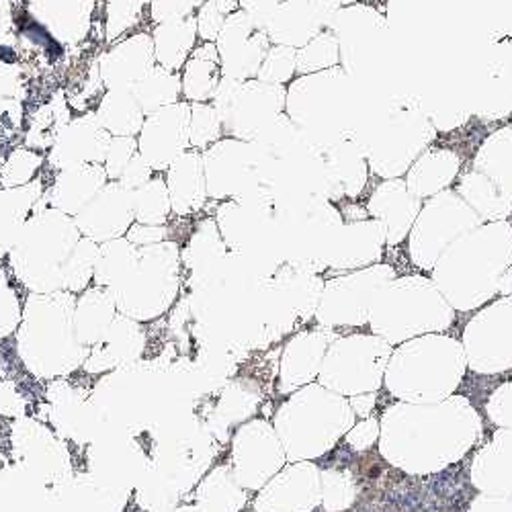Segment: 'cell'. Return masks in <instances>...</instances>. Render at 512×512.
Wrapping results in <instances>:
<instances>
[{
    "label": "cell",
    "instance_id": "obj_5",
    "mask_svg": "<svg viewBox=\"0 0 512 512\" xmlns=\"http://www.w3.org/2000/svg\"><path fill=\"white\" fill-rule=\"evenodd\" d=\"M484 220L457 191H441L426 201L410 230V256L414 265L431 271L439 256L461 236L480 228Z\"/></svg>",
    "mask_w": 512,
    "mask_h": 512
},
{
    "label": "cell",
    "instance_id": "obj_14",
    "mask_svg": "<svg viewBox=\"0 0 512 512\" xmlns=\"http://www.w3.org/2000/svg\"><path fill=\"white\" fill-rule=\"evenodd\" d=\"M156 66L152 33L132 31L117 39L97 62V76L103 89H134Z\"/></svg>",
    "mask_w": 512,
    "mask_h": 512
},
{
    "label": "cell",
    "instance_id": "obj_15",
    "mask_svg": "<svg viewBox=\"0 0 512 512\" xmlns=\"http://www.w3.org/2000/svg\"><path fill=\"white\" fill-rule=\"evenodd\" d=\"M420 209L422 201L410 193L402 179L381 181L367 203V211L386 228L388 244H400L410 234Z\"/></svg>",
    "mask_w": 512,
    "mask_h": 512
},
{
    "label": "cell",
    "instance_id": "obj_4",
    "mask_svg": "<svg viewBox=\"0 0 512 512\" xmlns=\"http://www.w3.org/2000/svg\"><path fill=\"white\" fill-rule=\"evenodd\" d=\"M285 99L287 87L283 84H269L259 78H222L211 105L222 119L226 138L252 142L285 113Z\"/></svg>",
    "mask_w": 512,
    "mask_h": 512
},
{
    "label": "cell",
    "instance_id": "obj_29",
    "mask_svg": "<svg viewBox=\"0 0 512 512\" xmlns=\"http://www.w3.org/2000/svg\"><path fill=\"white\" fill-rule=\"evenodd\" d=\"M170 209H173V205H170L164 179L154 175L148 183H144L134 191V211L140 220L164 222Z\"/></svg>",
    "mask_w": 512,
    "mask_h": 512
},
{
    "label": "cell",
    "instance_id": "obj_36",
    "mask_svg": "<svg viewBox=\"0 0 512 512\" xmlns=\"http://www.w3.org/2000/svg\"><path fill=\"white\" fill-rule=\"evenodd\" d=\"M261 3H271V0H238L240 9H250L254 5H261Z\"/></svg>",
    "mask_w": 512,
    "mask_h": 512
},
{
    "label": "cell",
    "instance_id": "obj_13",
    "mask_svg": "<svg viewBox=\"0 0 512 512\" xmlns=\"http://www.w3.org/2000/svg\"><path fill=\"white\" fill-rule=\"evenodd\" d=\"M111 138L95 113H82L56 130L52 146L46 152L48 166L64 170L80 164H103Z\"/></svg>",
    "mask_w": 512,
    "mask_h": 512
},
{
    "label": "cell",
    "instance_id": "obj_22",
    "mask_svg": "<svg viewBox=\"0 0 512 512\" xmlns=\"http://www.w3.org/2000/svg\"><path fill=\"white\" fill-rule=\"evenodd\" d=\"M93 113L113 138H138L146 121V113L132 89L105 91Z\"/></svg>",
    "mask_w": 512,
    "mask_h": 512
},
{
    "label": "cell",
    "instance_id": "obj_3",
    "mask_svg": "<svg viewBox=\"0 0 512 512\" xmlns=\"http://www.w3.org/2000/svg\"><path fill=\"white\" fill-rule=\"evenodd\" d=\"M285 115L312 144H326L353 130L355 89L343 66L297 76L289 82Z\"/></svg>",
    "mask_w": 512,
    "mask_h": 512
},
{
    "label": "cell",
    "instance_id": "obj_32",
    "mask_svg": "<svg viewBox=\"0 0 512 512\" xmlns=\"http://www.w3.org/2000/svg\"><path fill=\"white\" fill-rule=\"evenodd\" d=\"M426 111H429V117H431L437 132H455L457 127L465 125L469 115H472V111H469L467 107L457 105L453 101H449V103L441 101L433 107L426 105Z\"/></svg>",
    "mask_w": 512,
    "mask_h": 512
},
{
    "label": "cell",
    "instance_id": "obj_16",
    "mask_svg": "<svg viewBox=\"0 0 512 512\" xmlns=\"http://www.w3.org/2000/svg\"><path fill=\"white\" fill-rule=\"evenodd\" d=\"M388 242L386 228L379 220H355L340 228L328 265L334 269H357L381 259L383 244Z\"/></svg>",
    "mask_w": 512,
    "mask_h": 512
},
{
    "label": "cell",
    "instance_id": "obj_20",
    "mask_svg": "<svg viewBox=\"0 0 512 512\" xmlns=\"http://www.w3.org/2000/svg\"><path fill=\"white\" fill-rule=\"evenodd\" d=\"M181 97L187 103H211L222 82V66L218 48L211 41H203L193 50L181 68Z\"/></svg>",
    "mask_w": 512,
    "mask_h": 512
},
{
    "label": "cell",
    "instance_id": "obj_23",
    "mask_svg": "<svg viewBox=\"0 0 512 512\" xmlns=\"http://www.w3.org/2000/svg\"><path fill=\"white\" fill-rule=\"evenodd\" d=\"M472 168L512 199V125L500 127L480 144Z\"/></svg>",
    "mask_w": 512,
    "mask_h": 512
},
{
    "label": "cell",
    "instance_id": "obj_35",
    "mask_svg": "<svg viewBox=\"0 0 512 512\" xmlns=\"http://www.w3.org/2000/svg\"><path fill=\"white\" fill-rule=\"evenodd\" d=\"M498 291H502V293H510V291H512V263H510V267L506 269V273L502 275L500 285H498Z\"/></svg>",
    "mask_w": 512,
    "mask_h": 512
},
{
    "label": "cell",
    "instance_id": "obj_37",
    "mask_svg": "<svg viewBox=\"0 0 512 512\" xmlns=\"http://www.w3.org/2000/svg\"><path fill=\"white\" fill-rule=\"evenodd\" d=\"M343 5H355V3H365V0H340Z\"/></svg>",
    "mask_w": 512,
    "mask_h": 512
},
{
    "label": "cell",
    "instance_id": "obj_25",
    "mask_svg": "<svg viewBox=\"0 0 512 512\" xmlns=\"http://www.w3.org/2000/svg\"><path fill=\"white\" fill-rule=\"evenodd\" d=\"M138 97L146 115L183 101L181 97V74L154 66L132 89Z\"/></svg>",
    "mask_w": 512,
    "mask_h": 512
},
{
    "label": "cell",
    "instance_id": "obj_11",
    "mask_svg": "<svg viewBox=\"0 0 512 512\" xmlns=\"http://www.w3.org/2000/svg\"><path fill=\"white\" fill-rule=\"evenodd\" d=\"M326 177V199H357L369 181V162L357 127L338 134L326 144H316Z\"/></svg>",
    "mask_w": 512,
    "mask_h": 512
},
{
    "label": "cell",
    "instance_id": "obj_10",
    "mask_svg": "<svg viewBox=\"0 0 512 512\" xmlns=\"http://www.w3.org/2000/svg\"><path fill=\"white\" fill-rule=\"evenodd\" d=\"M340 9V0H279L265 33L273 46L300 50L330 29Z\"/></svg>",
    "mask_w": 512,
    "mask_h": 512
},
{
    "label": "cell",
    "instance_id": "obj_30",
    "mask_svg": "<svg viewBox=\"0 0 512 512\" xmlns=\"http://www.w3.org/2000/svg\"><path fill=\"white\" fill-rule=\"evenodd\" d=\"M295 58L297 50L287 46H271L256 78L269 84H283L285 87L295 78Z\"/></svg>",
    "mask_w": 512,
    "mask_h": 512
},
{
    "label": "cell",
    "instance_id": "obj_27",
    "mask_svg": "<svg viewBox=\"0 0 512 512\" xmlns=\"http://www.w3.org/2000/svg\"><path fill=\"white\" fill-rule=\"evenodd\" d=\"M336 66H340V48H338V39L330 31L320 33L310 41V44L297 50V58H295L297 76L322 72Z\"/></svg>",
    "mask_w": 512,
    "mask_h": 512
},
{
    "label": "cell",
    "instance_id": "obj_18",
    "mask_svg": "<svg viewBox=\"0 0 512 512\" xmlns=\"http://www.w3.org/2000/svg\"><path fill=\"white\" fill-rule=\"evenodd\" d=\"M461 156L449 148L424 150L406 173V187L414 197L431 199L447 191L459 177Z\"/></svg>",
    "mask_w": 512,
    "mask_h": 512
},
{
    "label": "cell",
    "instance_id": "obj_24",
    "mask_svg": "<svg viewBox=\"0 0 512 512\" xmlns=\"http://www.w3.org/2000/svg\"><path fill=\"white\" fill-rule=\"evenodd\" d=\"M457 193L484 222H504L512 213V199L474 168L459 179Z\"/></svg>",
    "mask_w": 512,
    "mask_h": 512
},
{
    "label": "cell",
    "instance_id": "obj_33",
    "mask_svg": "<svg viewBox=\"0 0 512 512\" xmlns=\"http://www.w3.org/2000/svg\"><path fill=\"white\" fill-rule=\"evenodd\" d=\"M226 19H228V15L216 3H213V0H205V3L199 7V11L195 13L199 39L216 44V39L222 31Z\"/></svg>",
    "mask_w": 512,
    "mask_h": 512
},
{
    "label": "cell",
    "instance_id": "obj_12",
    "mask_svg": "<svg viewBox=\"0 0 512 512\" xmlns=\"http://www.w3.org/2000/svg\"><path fill=\"white\" fill-rule=\"evenodd\" d=\"M392 277V267L375 265L365 271L328 281L322 293V314L338 322H363L377 291L390 283Z\"/></svg>",
    "mask_w": 512,
    "mask_h": 512
},
{
    "label": "cell",
    "instance_id": "obj_19",
    "mask_svg": "<svg viewBox=\"0 0 512 512\" xmlns=\"http://www.w3.org/2000/svg\"><path fill=\"white\" fill-rule=\"evenodd\" d=\"M166 189L170 205L177 213H195L203 207L207 195L203 154L199 150L183 152L166 170Z\"/></svg>",
    "mask_w": 512,
    "mask_h": 512
},
{
    "label": "cell",
    "instance_id": "obj_1",
    "mask_svg": "<svg viewBox=\"0 0 512 512\" xmlns=\"http://www.w3.org/2000/svg\"><path fill=\"white\" fill-rule=\"evenodd\" d=\"M512 263V226L488 222L455 240L433 267L435 285L461 310L476 308L498 291Z\"/></svg>",
    "mask_w": 512,
    "mask_h": 512
},
{
    "label": "cell",
    "instance_id": "obj_9",
    "mask_svg": "<svg viewBox=\"0 0 512 512\" xmlns=\"http://www.w3.org/2000/svg\"><path fill=\"white\" fill-rule=\"evenodd\" d=\"M271 46L269 35L256 27L242 9L234 11L216 39L222 76L234 80L256 78Z\"/></svg>",
    "mask_w": 512,
    "mask_h": 512
},
{
    "label": "cell",
    "instance_id": "obj_28",
    "mask_svg": "<svg viewBox=\"0 0 512 512\" xmlns=\"http://www.w3.org/2000/svg\"><path fill=\"white\" fill-rule=\"evenodd\" d=\"M224 136L222 119L211 103H193L191 105V123H189V142L191 150H207Z\"/></svg>",
    "mask_w": 512,
    "mask_h": 512
},
{
    "label": "cell",
    "instance_id": "obj_34",
    "mask_svg": "<svg viewBox=\"0 0 512 512\" xmlns=\"http://www.w3.org/2000/svg\"><path fill=\"white\" fill-rule=\"evenodd\" d=\"M441 0H388V15L396 21H416L433 15Z\"/></svg>",
    "mask_w": 512,
    "mask_h": 512
},
{
    "label": "cell",
    "instance_id": "obj_21",
    "mask_svg": "<svg viewBox=\"0 0 512 512\" xmlns=\"http://www.w3.org/2000/svg\"><path fill=\"white\" fill-rule=\"evenodd\" d=\"M197 23L193 17L173 19L154 25L152 29V44L156 66L181 72L193 50L197 48Z\"/></svg>",
    "mask_w": 512,
    "mask_h": 512
},
{
    "label": "cell",
    "instance_id": "obj_6",
    "mask_svg": "<svg viewBox=\"0 0 512 512\" xmlns=\"http://www.w3.org/2000/svg\"><path fill=\"white\" fill-rule=\"evenodd\" d=\"M340 48V64L347 74H361L379 56L390 31L388 17L365 3L343 5L330 29Z\"/></svg>",
    "mask_w": 512,
    "mask_h": 512
},
{
    "label": "cell",
    "instance_id": "obj_2",
    "mask_svg": "<svg viewBox=\"0 0 512 512\" xmlns=\"http://www.w3.org/2000/svg\"><path fill=\"white\" fill-rule=\"evenodd\" d=\"M357 134L369 170L381 179H402L437 138L426 103L412 93L390 95L367 117Z\"/></svg>",
    "mask_w": 512,
    "mask_h": 512
},
{
    "label": "cell",
    "instance_id": "obj_31",
    "mask_svg": "<svg viewBox=\"0 0 512 512\" xmlns=\"http://www.w3.org/2000/svg\"><path fill=\"white\" fill-rule=\"evenodd\" d=\"M136 154H138L136 138H111V144L107 148V156L103 162L109 181H119L123 170L136 158Z\"/></svg>",
    "mask_w": 512,
    "mask_h": 512
},
{
    "label": "cell",
    "instance_id": "obj_7",
    "mask_svg": "<svg viewBox=\"0 0 512 512\" xmlns=\"http://www.w3.org/2000/svg\"><path fill=\"white\" fill-rule=\"evenodd\" d=\"M201 154L211 199H236L263 187L259 156L252 142L222 138Z\"/></svg>",
    "mask_w": 512,
    "mask_h": 512
},
{
    "label": "cell",
    "instance_id": "obj_26",
    "mask_svg": "<svg viewBox=\"0 0 512 512\" xmlns=\"http://www.w3.org/2000/svg\"><path fill=\"white\" fill-rule=\"evenodd\" d=\"M46 164L48 160L44 152L19 146L0 162V185H3V189L25 187L39 179L41 168Z\"/></svg>",
    "mask_w": 512,
    "mask_h": 512
},
{
    "label": "cell",
    "instance_id": "obj_8",
    "mask_svg": "<svg viewBox=\"0 0 512 512\" xmlns=\"http://www.w3.org/2000/svg\"><path fill=\"white\" fill-rule=\"evenodd\" d=\"M191 103L179 101L150 115L136 138L138 152L154 173H164L183 152L191 150L189 142Z\"/></svg>",
    "mask_w": 512,
    "mask_h": 512
},
{
    "label": "cell",
    "instance_id": "obj_17",
    "mask_svg": "<svg viewBox=\"0 0 512 512\" xmlns=\"http://www.w3.org/2000/svg\"><path fill=\"white\" fill-rule=\"evenodd\" d=\"M109 183L103 164H80L58 170L46 191L52 205L62 213H76L87 207L95 195Z\"/></svg>",
    "mask_w": 512,
    "mask_h": 512
}]
</instances>
